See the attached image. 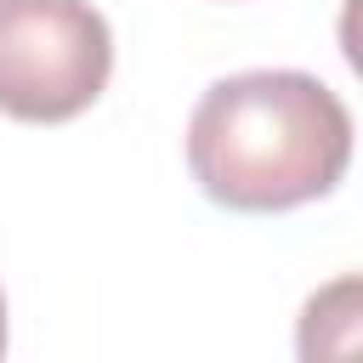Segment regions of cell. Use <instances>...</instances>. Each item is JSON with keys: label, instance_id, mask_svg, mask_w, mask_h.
Here are the masks:
<instances>
[{"label": "cell", "instance_id": "6da1fadb", "mask_svg": "<svg viewBox=\"0 0 363 363\" xmlns=\"http://www.w3.org/2000/svg\"><path fill=\"white\" fill-rule=\"evenodd\" d=\"M352 164V108L301 68L216 79L187 119L199 193L238 216H278L329 199Z\"/></svg>", "mask_w": 363, "mask_h": 363}, {"label": "cell", "instance_id": "7a4b0ae2", "mask_svg": "<svg viewBox=\"0 0 363 363\" xmlns=\"http://www.w3.org/2000/svg\"><path fill=\"white\" fill-rule=\"evenodd\" d=\"M113 74V34L91 0H0V113L17 125L79 119Z\"/></svg>", "mask_w": 363, "mask_h": 363}, {"label": "cell", "instance_id": "3957f363", "mask_svg": "<svg viewBox=\"0 0 363 363\" xmlns=\"http://www.w3.org/2000/svg\"><path fill=\"white\" fill-rule=\"evenodd\" d=\"M0 352H6V295H0Z\"/></svg>", "mask_w": 363, "mask_h": 363}]
</instances>
